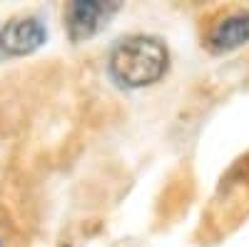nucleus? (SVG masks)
I'll list each match as a JSON object with an SVG mask.
<instances>
[{
	"label": "nucleus",
	"mask_w": 249,
	"mask_h": 247,
	"mask_svg": "<svg viewBox=\"0 0 249 247\" xmlns=\"http://www.w3.org/2000/svg\"><path fill=\"white\" fill-rule=\"evenodd\" d=\"M249 43V10L239 8L222 15L207 33V48L212 53H232Z\"/></svg>",
	"instance_id": "obj_4"
},
{
	"label": "nucleus",
	"mask_w": 249,
	"mask_h": 247,
	"mask_svg": "<svg viewBox=\"0 0 249 247\" xmlns=\"http://www.w3.org/2000/svg\"><path fill=\"white\" fill-rule=\"evenodd\" d=\"M170 68L167 45L155 35L122 38L110 53V75L122 88H147L164 77Z\"/></svg>",
	"instance_id": "obj_1"
},
{
	"label": "nucleus",
	"mask_w": 249,
	"mask_h": 247,
	"mask_svg": "<svg viewBox=\"0 0 249 247\" xmlns=\"http://www.w3.org/2000/svg\"><path fill=\"white\" fill-rule=\"evenodd\" d=\"M48 40V28L40 18L23 15L13 18L0 30V55L3 57H23L43 48Z\"/></svg>",
	"instance_id": "obj_3"
},
{
	"label": "nucleus",
	"mask_w": 249,
	"mask_h": 247,
	"mask_svg": "<svg viewBox=\"0 0 249 247\" xmlns=\"http://www.w3.org/2000/svg\"><path fill=\"white\" fill-rule=\"evenodd\" d=\"M120 10V3L100 0H75L65 10V25L72 43H85L107 25V20Z\"/></svg>",
	"instance_id": "obj_2"
}]
</instances>
